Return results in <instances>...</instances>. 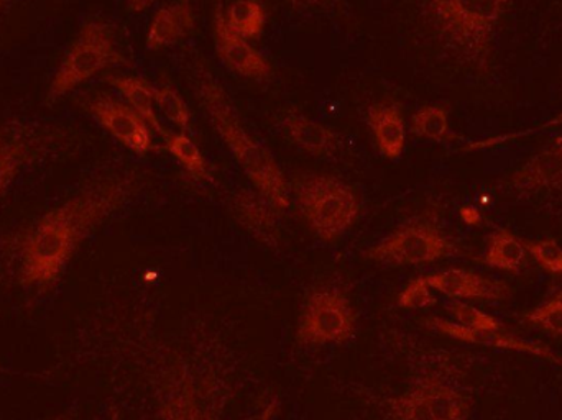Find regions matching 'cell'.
Masks as SVG:
<instances>
[{
	"instance_id": "4dcf8cb0",
	"label": "cell",
	"mask_w": 562,
	"mask_h": 420,
	"mask_svg": "<svg viewBox=\"0 0 562 420\" xmlns=\"http://www.w3.org/2000/svg\"><path fill=\"white\" fill-rule=\"evenodd\" d=\"M154 2L155 0H127L128 7H131V10H134V12H142V10L147 9V7H150Z\"/></svg>"
},
{
	"instance_id": "ba28073f",
	"label": "cell",
	"mask_w": 562,
	"mask_h": 420,
	"mask_svg": "<svg viewBox=\"0 0 562 420\" xmlns=\"http://www.w3.org/2000/svg\"><path fill=\"white\" fill-rule=\"evenodd\" d=\"M61 128L30 121L9 118L0 124V200L15 183L22 170L45 157L53 147L61 144Z\"/></svg>"
},
{
	"instance_id": "7a4b0ae2",
	"label": "cell",
	"mask_w": 562,
	"mask_h": 420,
	"mask_svg": "<svg viewBox=\"0 0 562 420\" xmlns=\"http://www.w3.org/2000/svg\"><path fill=\"white\" fill-rule=\"evenodd\" d=\"M190 86L221 140L229 148L257 193L279 212L290 207V184L269 148L250 135L224 86L201 58L191 59Z\"/></svg>"
},
{
	"instance_id": "d6986e66",
	"label": "cell",
	"mask_w": 562,
	"mask_h": 420,
	"mask_svg": "<svg viewBox=\"0 0 562 420\" xmlns=\"http://www.w3.org/2000/svg\"><path fill=\"white\" fill-rule=\"evenodd\" d=\"M416 383L425 395L432 420H469L471 405L458 389L446 385L435 376H428Z\"/></svg>"
},
{
	"instance_id": "5b68a950",
	"label": "cell",
	"mask_w": 562,
	"mask_h": 420,
	"mask_svg": "<svg viewBox=\"0 0 562 420\" xmlns=\"http://www.w3.org/2000/svg\"><path fill=\"white\" fill-rule=\"evenodd\" d=\"M128 65L131 61L115 42L114 29L102 20H89L59 61L46 91V102L59 101L105 69Z\"/></svg>"
},
{
	"instance_id": "30bf717a",
	"label": "cell",
	"mask_w": 562,
	"mask_h": 420,
	"mask_svg": "<svg viewBox=\"0 0 562 420\" xmlns=\"http://www.w3.org/2000/svg\"><path fill=\"white\" fill-rule=\"evenodd\" d=\"M82 107L127 150L135 155H147L155 150L150 125L131 105L111 95H95L86 99Z\"/></svg>"
},
{
	"instance_id": "44dd1931",
	"label": "cell",
	"mask_w": 562,
	"mask_h": 420,
	"mask_svg": "<svg viewBox=\"0 0 562 420\" xmlns=\"http://www.w3.org/2000/svg\"><path fill=\"white\" fill-rule=\"evenodd\" d=\"M412 134L423 140L436 141V144H448L459 140L449 124V111L445 105L428 104L419 107L412 117Z\"/></svg>"
},
{
	"instance_id": "1f68e13d",
	"label": "cell",
	"mask_w": 562,
	"mask_h": 420,
	"mask_svg": "<svg viewBox=\"0 0 562 420\" xmlns=\"http://www.w3.org/2000/svg\"><path fill=\"white\" fill-rule=\"evenodd\" d=\"M562 127V112L557 117L551 118L550 122L543 125L541 128Z\"/></svg>"
},
{
	"instance_id": "277c9868",
	"label": "cell",
	"mask_w": 562,
	"mask_h": 420,
	"mask_svg": "<svg viewBox=\"0 0 562 420\" xmlns=\"http://www.w3.org/2000/svg\"><path fill=\"white\" fill-rule=\"evenodd\" d=\"M297 212L323 241H336L356 224L360 201L356 191L330 174L303 173L293 181Z\"/></svg>"
},
{
	"instance_id": "484cf974",
	"label": "cell",
	"mask_w": 562,
	"mask_h": 420,
	"mask_svg": "<svg viewBox=\"0 0 562 420\" xmlns=\"http://www.w3.org/2000/svg\"><path fill=\"white\" fill-rule=\"evenodd\" d=\"M528 254L543 268L547 273L562 276V247L554 238L524 240Z\"/></svg>"
},
{
	"instance_id": "e0dca14e",
	"label": "cell",
	"mask_w": 562,
	"mask_h": 420,
	"mask_svg": "<svg viewBox=\"0 0 562 420\" xmlns=\"http://www.w3.org/2000/svg\"><path fill=\"white\" fill-rule=\"evenodd\" d=\"M194 25H196V19H194L191 0H177V2L168 3V5L161 7L151 19L145 46L148 52L168 48L190 35Z\"/></svg>"
},
{
	"instance_id": "2e32d148",
	"label": "cell",
	"mask_w": 562,
	"mask_h": 420,
	"mask_svg": "<svg viewBox=\"0 0 562 420\" xmlns=\"http://www.w3.org/2000/svg\"><path fill=\"white\" fill-rule=\"evenodd\" d=\"M367 125L372 132L380 155L390 161L398 160L406 145V125L402 105L392 101L370 105L367 111Z\"/></svg>"
},
{
	"instance_id": "d4e9b609",
	"label": "cell",
	"mask_w": 562,
	"mask_h": 420,
	"mask_svg": "<svg viewBox=\"0 0 562 420\" xmlns=\"http://www.w3.org/2000/svg\"><path fill=\"white\" fill-rule=\"evenodd\" d=\"M524 322L551 337H562V291L525 314Z\"/></svg>"
},
{
	"instance_id": "7c38bea8",
	"label": "cell",
	"mask_w": 562,
	"mask_h": 420,
	"mask_svg": "<svg viewBox=\"0 0 562 420\" xmlns=\"http://www.w3.org/2000/svg\"><path fill=\"white\" fill-rule=\"evenodd\" d=\"M429 287L454 299L504 300L510 297V286L464 268H449L426 276Z\"/></svg>"
},
{
	"instance_id": "6da1fadb",
	"label": "cell",
	"mask_w": 562,
	"mask_h": 420,
	"mask_svg": "<svg viewBox=\"0 0 562 420\" xmlns=\"http://www.w3.org/2000/svg\"><path fill=\"white\" fill-rule=\"evenodd\" d=\"M140 186L134 170L99 174L58 206L7 235L2 251L16 283L25 290H52L82 243L124 209Z\"/></svg>"
},
{
	"instance_id": "ac0fdd59",
	"label": "cell",
	"mask_w": 562,
	"mask_h": 420,
	"mask_svg": "<svg viewBox=\"0 0 562 420\" xmlns=\"http://www.w3.org/2000/svg\"><path fill=\"white\" fill-rule=\"evenodd\" d=\"M112 88L117 89L124 95L127 104L142 115L145 122L154 128L161 138H167L170 132L161 125L157 112H155L154 84L137 76L111 75L104 79Z\"/></svg>"
},
{
	"instance_id": "9c48e42d",
	"label": "cell",
	"mask_w": 562,
	"mask_h": 420,
	"mask_svg": "<svg viewBox=\"0 0 562 420\" xmlns=\"http://www.w3.org/2000/svg\"><path fill=\"white\" fill-rule=\"evenodd\" d=\"M502 188L524 201L538 196H562V135L548 141L514 173L508 174Z\"/></svg>"
},
{
	"instance_id": "5bb4252c",
	"label": "cell",
	"mask_w": 562,
	"mask_h": 420,
	"mask_svg": "<svg viewBox=\"0 0 562 420\" xmlns=\"http://www.w3.org/2000/svg\"><path fill=\"white\" fill-rule=\"evenodd\" d=\"M281 128L296 147L316 158H336L346 148V141L339 132L297 111H290L283 115Z\"/></svg>"
},
{
	"instance_id": "3957f363",
	"label": "cell",
	"mask_w": 562,
	"mask_h": 420,
	"mask_svg": "<svg viewBox=\"0 0 562 420\" xmlns=\"http://www.w3.org/2000/svg\"><path fill=\"white\" fill-rule=\"evenodd\" d=\"M439 49L479 78L494 69L495 42L514 0H412Z\"/></svg>"
},
{
	"instance_id": "603a6c76",
	"label": "cell",
	"mask_w": 562,
	"mask_h": 420,
	"mask_svg": "<svg viewBox=\"0 0 562 420\" xmlns=\"http://www.w3.org/2000/svg\"><path fill=\"white\" fill-rule=\"evenodd\" d=\"M165 148L193 180H210V168H207L206 158H204L200 147L188 137L187 132L168 134V137L165 138Z\"/></svg>"
},
{
	"instance_id": "7402d4cb",
	"label": "cell",
	"mask_w": 562,
	"mask_h": 420,
	"mask_svg": "<svg viewBox=\"0 0 562 420\" xmlns=\"http://www.w3.org/2000/svg\"><path fill=\"white\" fill-rule=\"evenodd\" d=\"M226 20L243 38L257 39L266 29V7L260 0H233L226 9Z\"/></svg>"
},
{
	"instance_id": "cb8c5ba5",
	"label": "cell",
	"mask_w": 562,
	"mask_h": 420,
	"mask_svg": "<svg viewBox=\"0 0 562 420\" xmlns=\"http://www.w3.org/2000/svg\"><path fill=\"white\" fill-rule=\"evenodd\" d=\"M155 104L160 109L161 114L181 128V132H188L191 128V112L188 109L184 99L178 94L177 89L171 86H154Z\"/></svg>"
},
{
	"instance_id": "83f0119b",
	"label": "cell",
	"mask_w": 562,
	"mask_h": 420,
	"mask_svg": "<svg viewBox=\"0 0 562 420\" xmlns=\"http://www.w3.org/2000/svg\"><path fill=\"white\" fill-rule=\"evenodd\" d=\"M436 303L438 300L432 296L426 276L409 281L398 296V307L402 309H426L436 306Z\"/></svg>"
},
{
	"instance_id": "9a60e30c",
	"label": "cell",
	"mask_w": 562,
	"mask_h": 420,
	"mask_svg": "<svg viewBox=\"0 0 562 420\" xmlns=\"http://www.w3.org/2000/svg\"><path fill=\"white\" fill-rule=\"evenodd\" d=\"M233 214L237 222L252 235L260 243L270 248H279L280 245V212L259 193L240 191L231 201Z\"/></svg>"
},
{
	"instance_id": "4fadbf2b",
	"label": "cell",
	"mask_w": 562,
	"mask_h": 420,
	"mask_svg": "<svg viewBox=\"0 0 562 420\" xmlns=\"http://www.w3.org/2000/svg\"><path fill=\"white\" fill-rule=\"evenodd\" d=\"M425 323L429 329L445 333V336L452 337V339L461 340V342L492 347V349L512 350V352L530 353V355L540 356V359L562 366L561 356L557 355L553 350L538 345V343L527 342V340L518 339L515 336H508V333H504V330H474L458 322L436 319V317L425 320Z\"/></svg>"
},
{
	"instance_id": "8fae6325",
	"label": "cell",
	"mask_w": 562,
	"mask_h": 420,
	"mask_svg": "<svg viewBox=\"0 0 562 420\" xmlns=\"http://www.w3.org/2000/svg\"><path fill=\"white\" fill-rule=\"evenodd\" d=\"M213 29L220 58L231 71L243 76V78L254 79V81H270L272 79L273 69L269 59L262 53L257 52L239 33L231 29L226 20L223 0L213 2Z\"/></svg>"
},
{
	"instance_id": "8992f818",
	"label": "cell",
	"mask_w": 562,
	"mask_h": 420,
	"mask_svg": "<svg viewBox=\"0 0 562 420\" xmlns=\"http://www.w3.org/2000/svg\"><path fill=\"white\" fill-rule=\"evenodd\" d=\"M461 248L428 218H412L366 251V257L385 266H419L456 257Z\"/></svg>"
},
{
	"instance_id": "f546056e",
	"label": "cell",
	"mask_w": 562,
	"mask_h": 420,
	"mask_svg": "<svg viewBox=\"0 0 562 420\" xmlns=\"http://www.w3.org/2000/svg\"><path fill=\"white\" fill-rule=\"evenodd\" d=\"M459 215H461L462 222H464V224L474 225V227L481 225L482 215L481 212L475 209V207L464 206L461 211H459Z\"/></svg>"
},
{
	"instance_id": "f1b7e54d",
	"label": "cell",
	"mask_w": 562,
	"mask_h": 420,
	"mask_svg": "<svg viewBox=\"0 0 562 420\" xmlns=\"http://www.w3.org/2000/svg\"><path fill=\"white\" fill-rule=\"evenodd\" d=\"M293 9L296 10H314V9H329L336 5L339 0H286Z\"/></svg>"
},
{
	"instance_id": "52a82bcc",
	"label": "cell",
	"mask_w": 562,
	"mask_h": 420,
	"mask_svg": "<svg viewBox=\"0 0 562 420\" xmlns=\"http://www.w3.org/2000/svg\"><path fill=\"white\" fill-rule=\"evenodd\" d=\"M356 310L349 297L334 286L311 291L301 309L296 339L301 345L344 343L356 332Z\"/></svg>"
},
{
	"instance_id": "d6a6232c",
	"label": "cell",
	"mask_w": 562,
	"mask_h": 420,
	"mask_svg": "<svg viewBox=\"0 0 562 420\" xmlns=\"http://www.w3.org/2000/svg\"><path fill=\"white\" fill-rule=\"evenodd\" d=\"M48 420H76L75 416L71 415V412H65V415L56 416V418L48 419Z\"/></svg>"
},
{
	"instance_id": "4316f807",
	"label": "cell",
	"mask_w": 562,
	"mask_h": 420,
	"mask_svg": "<svg viewBox=\"0 0 562 420\" xmlns=\"http://www.w3.org/2000/svg\"><path fill=\"white\" fill-rule=\"evenodd\" d=\"M449 313L456 317L458 323L474 330H504V323L498 322L491 314L482 313L477 307L464 303H452L448 306Z\"/></svg>"
},
{
	"instance_id": "ffe728a7",
	"label": "cell",
	"mask_w": 562,
	"mask_h": 420,
	"mask_svg": "<svg viewBox=\"0 0 562 420\" xmlns=\"http://www.w3.org/2000/svg\"><path fill=\"white\" fill-rule=\"evenodd\" d=\"M527 260L528 251L524 240L507 228H497L488 235L487 250L482 258L487 266L508 273H520Z\"/></svg>"
},
{
	"instance_id": "836d02e7",
	"label": "cell",
	"mask_w": 562,
	"mask_h": 420,
	"mask_svg": "<svg viewBox=\"0 0 562 420\" xmlns=\"http://www.w3.org/2000/svg\"><path fill=\"white\" fill-rule=\"evenodd\" d=\"M16 0H0V10L5 9V7L12 5Z\"/></svg>"
}]
</instances>
